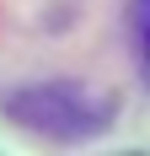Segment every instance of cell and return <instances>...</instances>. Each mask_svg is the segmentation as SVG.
<instances>
[{"label":"cell","instance_id":"7a4b0ae2","mask_svg":"<svg viewBox=\"0 0 150 156\" xmlns=\"http://www.w3.org/2000/svg\"><path fill=\"white\" fill-rule=\"evenodd\" d=\"M134 48L139 65H150V0H134Z\"/></svg>","mask_w":150,"mask_h":156},{"label":"cell","instance_id":"6da1fadb","mask_svg":"<svg viewBox=\"0 0 150 156\" xmlns=\"http://www.w3.org/2000/svg\"><path fill=\"white\" fill-rule=\"evenodd\" d=\"M16 124H27L32 135H48V140H80L91 129L102 124V102L86 92V86H75V81H48V86H27V92H16L5 102Z\"/></svg>","mask_w":150,"mask_h":156}]
</instances>
